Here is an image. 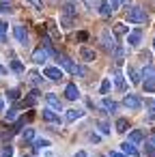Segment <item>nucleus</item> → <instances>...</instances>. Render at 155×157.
Wrapping results in <instances>:
<instances>
[{"instance_id":"obj_1","label":"nucleus","mask_w":155,"mask_h":157,"mask_svg":"<svg viewBox=\"0 0 155 157\" xmlns=\"http://www.w3.org/2000/svg\"><path fill=\"white\" fill-rule=\"evenodd\" d=\"M76 17H78V11L73 9V5H65V7L60 9V26H63L65 30L73 28Z\"/></svg>"},{"instance_id":"obj_2","label":"nucleus","mask_w":155,"mask_h":157,"mask_svg":"<svg viewBox=\"0 0 155 157\" xmlns=\"http://www.w3.org/2000/svg\"><path fill=\"white\" fill-rule=\"evenodd\" d=\"M125 17L131 24H144L146 22V11L142 7H131V9H127V15Z\"/></svg>"},{"instance_id":"obj_3","label":"nucleus","mask_w":155,"mask_h":157,"mask_svg":"<svg viewBox=\"0 0 155 157\" xmlns=\"http://www.w3.org/2000/svg\"><path fill=\"white\" fill-rule=\"evenodd\" d=\"M142 78H144L142 88H144L146 93H155V67H146V69L142 71Z\"/></svg>"},{"instance_id":"obj_4","label":"nucleus","mask_w":155,"mask_h":157,"mask_svg":"<svg viewBox=\"0 0 155 157\" xmlns=\"http://www.w3.org/2000/svg\"><path fill=\"white\" fill-rule=\"evenodd\" d=\"M58 63L69 71V73H73V75H84L86 73V69L84 67H80V65H76L71 58H67V56H58Z\"/></svg>"},{"instance_id":"obj_5","label":"nucleus","mask_w":155,"mask_h":157,"mask_svg":"<svg viewBox=\"0 0 155 157\" xmlns=\"http://www.w3.org/2000/svg\"><path fill=\"white\" fill-rule=\"evenodd\" d=\"M123 105L127 108V110H131V112H140L142 110V99L138 97V95H125L123 97Z\"/></svg>"},{"instance_id":"obj_6","label":"nucleus","mask_w":155,"mask_h":157,"mask_svg":"<svg viewBox=\"0 0 155 157\" xmlns=\"http://www.w3.org/2000/svg\"><path fill=\"white\" fill-rule=\"evenodd\" d=\"M101 43H103V50H106V52H114V50H116V39L112 37L110 30H103V33H101Z\"/></svg>"},{"instance_id":"obj_7","label":"nucleus","mask_w":155,"mask_h":157,"mask_svg":"<svg viewBox=\"0 0 155 157\" xmlns=\"http://www.w3.org/2000/svg\"><path fill=\"white\" fill-rule=\"evenodd\" d=\"M13 37L17 39V43H20V45H28V30H26L22 24L13 26Z\"/></svg>"},{"instance_id":"obj_8","label":"nucleus","mask_w":155,"mask_h":157,"mask_svg":"<svg viewBox=\"0 0 155 157\" xmlns=\"http://www.w3.org/2000/svg\"><path fill=\"white\" fill-rule=\"evenodd\" d=\"M43 75H45L48 80H52V82H60V80L65 78V73H63L58 67H45V69H43Z\"/></svg>"},{"instance_id":"obj_9","label":"nucleus","mask_w":155,"mask_h":157,"mask_svg":"<svg viewBox=\"0 0 155 157\" xmlns=\"http://www.w3.org/2000/svg\"><path fill=\"white\" fill-rule=\"evenodd\" d=\"M48 56H50V50H48V48H39V50H35V52H33V63L43 65V63L48 60Z\"/></svg>"},{"instance_id":"obj_10","label":"nucleus","mask_w":155,"mask_h":157,"mask_svg":"<svg viewBox=\"0 0 155 157\" xmlns=\"http://www.w3.org/2000/svg\"><path fill=\"white\" fill-rule=\"evenodd\" d=\"M45 101H48V105H50L52 110H56V112H63V103H60V99H58L54 93H48V95H45Z\"/></svg>"},{"instance_id":"obj_11","label":"nucleus","mask_w":155,"mask_h":157,"mask_svg":"<svg viewBox=\"0 0 155 157\" xmlns=\"http://www.w3.org/2000/svg\"><path fill=\"white\" fill-rule=\"evenodd\" d=\"M140 39H142V30H140V28H136V30H131V33H127V43H129L131 48H136V45H140Z\"/></svg>"},{"instance_id":"obj_12","label":"nucleus","mask_w":155,"mask_h":157,"mask_svg":"<svg viewBox=\"0 0 155 157\" xmlns=\"http://www.w3.org/2000/svg\"><path fill=\"white\" fill-rule=\"evenodd\" d=\"M65 97H67L69 101H76V99L80 97V90H78V86H76V84H67V88H65Z\"/></svg>"},{"instance_id":"obj_13","label":"nucleus","mask_w":155,"mask_h":157,"mask_svg":"<svg viewBox=\"0 0 155 157\" xmlns=\"http://www.w3.org/2000/svg\"><path fill=\"white\" fill-rule=\"evenodd\" d=\"M121 151H123L125 155H129V157H138V151H136V144H134V142H129V140L121 144Z\"/></svg>"},{"instance_id":"obj_14","label":"nucleus","mask_w":155,"mask_h":157,"mask_svg":"<svg viewBox=\"0 0 155 157\" xmlns=\"http://www.w3.org/2000/svg\"><path fill=\"white\" fill-rule=\"evenodd\" d=\"M43 118H45L48 123H60V116H58L56 110H52V108H45V110H43Z\"/></svg>"},{"instance_id":"obj_15","label":"nucleus","mask_w":155,"mask_h":157,"mask_svg":"<svg viewBox=\"0 0 155 157\" xmlns=\"http://www.w3.org/2000/svg\"><path fill=\"white\" fill-rule=\"evenodd\" d=\"M127 75H129L131 84H140V82H142V80H140V78H142V73H140L136 67H129V69H127Z\"/></svg>"},{"instance_id":"obj_16","label":"nucleus","mask_w":155,"mask_h":157,"mask_svg":"<svg viewBox=\"0 0 155 157\" xmlns=\"http://www.w3.org/2000/svg\"><path fill=\"white\" fill-rule=\"evenodd\" d=\"M99 13L103 15V17H110L114 11H112V7H110V2H108V0H101V2H99Z\"/></svg>"},{"instance_id":"obj_17","label":"nucleus","mask_w":155,"mask_h":157,"mask_svg":"<svg viewBox=\"0 0 155 157\" xmlns=\"http://www.w3.org/2000/svg\"><path fill=\"white\" fill-rule=\"evenodd\" d=\"M80 56H82L84 60H88V63H91V60H95V50H91V48L82 45V48H80Z\"/></svg>"},{"instance_id":"obj_18","label":"nucleus","mask_w":155,"mask_h":157,"mask_svg":"<svg viewBox=\"0 0 155 157\" xmlns=\"http://www.w3.org/2000/svg\"><path fill=\"white\" fill-rule=\"evenodd\" d=\"M114 84H116V90H121V93H125V88H127V84H125V78L118 73V71H114Z\"/></svg>"},{"instance_id":"obj_19","label":"nucleus","mask_w":155,"mask_h":157,"mask_svg":"<svg viewBox=\"0 0 155 157\" xmlns=\"http://www.w3.org/2000/svg\"><path fill=\"white\" fill-rule=\"evenodd\" d=\"M82 116H84L82 110H67V114H65L67 123H73V121H78V118H82Z\"/></svg>"},{"instance_id":"obj_20","label":"nucleus","mask_w":155,"mask_h":157,"mask_svg":"<svg viewBox=\"0 0 155 157\" xmlns=\"http://www.w3.org/2000/svg\"><path fill=\"white\" fill-rule=\"evenodd\" d=\"M101 108H103V110H108V112L112 114V112H116V108H118V105H116V101H112V99H108V97H106V99H101Z\"/></svg>"},{"instance_id":"obj_21","label":"nucleus","mask_w":155,"mask_h":157,"mask_svg":"<svg viewBox=\"0 0 155 157\" xmlns=\"http://www.w3.org/2000/svg\"><path fill=\"white\" fill-rule=\"evenodd\" d=\"M144 140V136H142V131L140 129H134V131H129V142H134V144H140Z\"/></svg>"},{"instance_id":"obj_22","label":"nucleus","mask_w":155,"mask_h":157,"mask_svg":"<svg viewBox=\"0 0 155 157\" xmlns=\"http://www.w3.org/2000/svg\"><path fill=\"white\" fill-rule=\"evenodd\" d=\"M116 131H118V133L129 131V121H127V118H118V121H116Z\"/></svg>"},{"instance_id":"obj_23","label":"nucleus","mask_w":155,"mask_h":157,"mask_svg":"<svg viewBox=\"0 0 155 157\" xmlns=\"http://www.w3.org/2000/svg\"><path fill=\"white\" fill-rule=\"evenodd\" d=\"M146 157H155V136L146 140Z\"/></svg>"},{"instance_id":"obj_24","label":"nucleus","mask_w":155,"mask_h":157,"mask_svg":"<svg viewBox=\"0 0 155 157\" xmlns=\"http://www.w3.org/2000/svg\"><path fill=\"white\" fill-rule=\"evenodd\" d=\"M37 101H39V93H37V90H33V93H28V97H26V101H24V103H26V105H35Z\"/></svg>"},{"instance_id":"obj_25","label":"nucleus","mask_w":155,"mask_h":157,"mask_svg":"<svg viewBox=\"0 0 155 157\" xmlns=\"http://www.w3.org/2000/svg\"><path fill=\"white\" fill-rule=\"evenodd\" d=\"M110 86H112V82H110V78H106V80L101 82V86H99V93H101V95H108V93H110Z\"/></svg>"},{"instance_id":"obj_26","label":"nucleus","mask_w":155,"mask_h":157,"mask_svg":"<svg viewBox=\"0 0 155 157\" xmlns=\"http://www.w3.org/2000/svg\"><path fill=\"white\" fill-rule=\"evenodd\" d=\"M50 146V140H45V138H39V140H35V151H39V148H48Z\"/></svg>"},{"instance_id":"obj_27","label":"nucleus","mask_w":155,"mask_h":157,"mask_svg":"<svg viewBox=\"0 0 155 157\" xmlns=\"http://www.w3.org/2000/svg\"><path fill=\"white\" fill-rule=\"evenodd\" d=\"M114 33H116V35H127V33H129V28H127L123 22H118V24H114Z\"/></svg>"},{"instance_id":"obj_28","label":"nucleus","mask_w":155,"mask_h":157,"mask_svg":"<svg viewBox=\"0 0 155 157\" xmlns=\"http://www.w3.org/2000/svg\"><path fill=\"white\" fill-rule=\"evenodd\" d=\"M28 80H30V82H33V84L37 86V84H41V80H43V78H41V75H39L37 71H30V73H28Z\"/></svg>"},{"instance_id":"obj_29","label":"nucleus","mask_w":155,"mask_h":157,"mask_svg":"<svg viewBox=\"0 0 155 157\" xmlns=\"http://www.w3.org/2000/svg\"><path fill=\"white\" fill-rule=\"evenodd\" d=\"M11 69H13V71H17V73H22V71H24V65H22L17 58H13V60H11Z\"/></svg>"},{"instance_id":"obj_30","label":"nucleus","mask_w":155,"mask_h":157,"mask_svg":"<svg viewBox=\"0 0 155 157\" xmlns=\"http://www.w3.org/2000/svg\"><path fill=\"white\" fill-rule=\"evenodd\" d=\"M97 129H99L103 136H108V133H110V125H108V123H103V121H99V123H97Z\"/></svg>"},{"instance_id":"obj_31","label":"nucleus","mask_w":155,"mask_h":157,"mask_svg":"<svg viewBox=\"0 0 155 157\" xmlns=\"http://www.w3.org/2000/svg\"><path fill=\"white\" fill-rule=\"evenodd\" d=\"M0 157H13V146L11 144H5L2 153H0Z\"/></svg>"},{"instance_id":"obj_32","label":"nucleus","mask_w":155,"mask_h":157,"mask_svg":"<svg viewBox=\"0 0 155 157\" xmlns=\"http://www.w3.org/2000/svg\"><path fill=\"white\" fill-rule=\"evenodd\" d=\"M35 138V129H26V131H22V140L24 142H28V140H33Z\"/></svg>"},{"instance_id":"obj_33","label":"nucleus","mask_w":155,"mask_h":157,"mask_svg":"<svg viewBox=\"0 0 155 157\" xmlns=\"http://www.w3.org/2000/svg\"><path fill=\"white\" fill-rule=\"evenodd\" d=\"M5 33H7V24L2 22V24H0V45H2V43L7 41V37H5Z\"/></svg>"},{"instance_id":"obj_34","label":"nucleus","mask_w":155,"mask_h":157,"mask_svg":"<svg viewBox=\"0 0 155 157\" xmlns=\"http://www.w3.org/2000/svg\"><path fill=\"white\" fill-rule=\"evenodd\" d=\"M7 95H9V99H11V101H17V99H20V90H17V88H11Z\"/></svg>"},{"instance_id":"obj_35","label":"nucleus","mask_w":155,"mask_h":157,"mask_svg":"<svg viewBox=\"0 0 155 157\" xmlns=\"http://www.w3.org/2000/svg\"><path fill=\"white\" fill-rule=\"evenodd\" d=\"M26 2H28V5H33L37 11H43V2H41V0H26Z\"/></svg>"},{"instance_id":"obj_36","label":"nucleus","mask_w":155,"mask_h":157,"mask_svg":"<svg viewBox=\"0 0 155 157\" xmlns=\"http://www.w3.org/2000/svg\"><path fill=\"white\" fill-rule=\"evenodd\" d=\"M13 9L7 5V2H0V15H7V13H11Z\"/></svg>"},{"instance_id":"obj_37","label":"nucleus","mask_w":155,"mask_h":157,"mask_svg":"<svg viewBox=\"0 0 155 157\" xmlns=\"http://www.w3.org/2000/svg\"><path fill=\"white\" fill-rule=\"evenodd\" d=\"M108 2H110V7H112V11H116V9L121 7V2H123V0H108Z\"/></svg>"},{"instance_id":"obj_38","label":"nucleus","mask_w":155,"mask_h":157,"mask_svg":"<svg viewBox=\"0 0 155 157\" xmlns=\"http://www.w3.org/2000/svg\"><path fill=\"white\" fill-rule=\"evenodd\" d=\"M15 116H17V110H15V108H13V110H9V112H7V121H13V118H15Z\"/></svg>"},{"instance_id":"obj_39","label":"nucleus","mask_w":155,"mask_h":157,"mask_svg":"<svg viewBox=\"0 0 155 157\" xmlns=\"http://www.w3.org/2000/svg\"><path fill=\"white\" fill-rule=\"evenodd\" d=\"M110 157H127L125 153H118V151H110Z\"/></svg>"},{"instance_id":"obj_40","label":"nucleus","mask_w":155,"mask_h":157,"mask_svg":"<svg viewBox=\"0 0 155 157\" xmlns=\"http://www.w3.org/2000/svg\"><path fill=\"white\" fill-rule=\"evenodd\" d=\"M95 2H97V0H84V5H86L88 9H95Z\"/></svg>"},{"instance_id":"obj_41","label":"nucleus","mask_w":155,"mask_h":157,"mask_svg":"<svg viewBox=\"0 0 155 157\" xmlns=\"http://www.w3.org/2000/svg\"><path fill=\"white\" fill-rule=\"evenodd\" d=\"M91 140H93V142H99V140H101V136H97V133H91Z\"/></svg>"},{"instance_id":"obj_42","label":"nucleus","mask_w":155,"mask_h":157,"mask_svg":"<svg viewBox=\"0 0 155 157\" xmlns=\"http://www.w3.org/2000/svg\"><path fill=\"white\" fill-rule=\"evenodd\" d=\"M76 157H86V153H84V151H78V153H76Z\"/></svg>"},{"instance_id":"obj_43","label":"nucleus","mask_w":155,"mask_h":157,"mask_svg":"<svg viewBox=\"0 0 155 157\" xmlns=\"http://www.w3.org/2000/svg\"><path fill=\"white\" fill-rule=\"evenodd\" d=\"M2 108H5V101H2V99H0V110H2Z\"/></svg>"},{"instance_id":"obj_44","label":"nucleus","mask_w":155,"mask_h":157,"mask_svg":"<svg viewBox=\"0 0 155 157\" xmlns=\"http://www.w3.org/2000/svg\"><path fill=\"white\" fill-rule=\"evenodd\" d=\"M153 50H155V39H153Z\"/></svg>"},{"instance_id":"obj_45","label":"nucleus","mask_w":155,"mask_h":157,"mask_svg":"<svg viewBox=\"0 0 155 157\" xmlns=\"http://www.w3.org/2000/svg\"><path fill=\"white\" fill-rule=\"evenodd\" d=\"M26 157H28V155H26Z\"/></svg>"}]
</instances>
